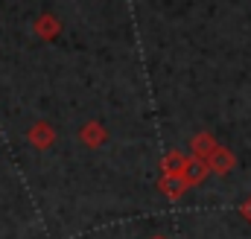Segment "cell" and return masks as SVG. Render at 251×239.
<instances>
[{
  "label": "cell",
  "instance_id": "6da1fadb",
  "mask_svg": "<svg viewBox=\"0 0 251 239\" xmlns=\"http://www.w3.org/2000/svg\"><path fill=\"white\" fill-rule=\"evenodd\" d=\"M29 140L38 143V146H47V143H50V128H47V125H38L35 131H29Z\"/></svg>",
  "mask_w": 251,
  "mask_h": 239
},
{
  "label": "cell",
  "instance_id": "7a4b0ae2",
  "mask_svg": "<svg viewBox=\"0 0 251 239\" xmlns=\"http://www.w3.org/2000/svg\"><path fill=\"white\" fill-rule=\"evenodd\" d=\"M181 167H184L181 155H170V161H167V172H170V169H181Z\"/></svg>",
  "mask_w": 251,
  "mask_h": 239
}]
</instances>
